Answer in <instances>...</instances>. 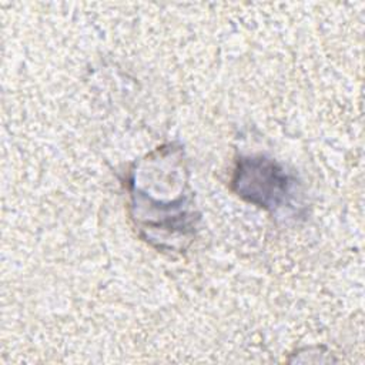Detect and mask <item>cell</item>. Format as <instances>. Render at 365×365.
<instances>
[{"instance_id": "6da1fadb", "label": "cell", "mask_w": 365, "mask_h": 365, "mask_svg": "<svg viewBox=\"0 0 365 365\" xmlns=\"http://www.w3.org/2000/svg\"><path fill=\"white\" fill-rule=\"evenodd\" d=\"M231 190L259 208L278 212L292 207L299 194V182L282 164L259 154L237 160Z\"/></svg>"}]
</instances>
